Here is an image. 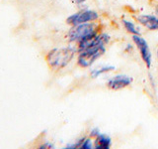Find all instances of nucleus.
<instances>
[{"mask_svg":"<svg viewBox=\"0 0 158 149\" xmlns=\"http://www.w3.org/2000/svg\"><path fill=\"white\" fill-rule=\"evenodd\" d=\"M77 53V48L71 46L64 48H56L49 51L47 56L48 66L52 70H60L65 68L72 61V59Z\"/></svg>","mask_w":158,"mask_h":149,"instance_id":"obj_1","label":"nucleus"},{"mask_svg":"<svg viewBox=\"0 0 158 149\" xmlns=\"http://www.w3.org/2000/svg\"><path fill=\"white\" fill-rule=\"evenodd\" d=\"M106 46L107 45L102 41L90 48L84 50V51L80 53H78L77 64L84 69L90 68L98 59H100L106 53Z\"/></svg>","mask_w":158,"mask_h":149,"instance_id":"obj_2","label":"nucleus"},{"mask_svg":"<svg viewBox=\"0 0 158 149\" xmlns=\"http://www.w3.org/2000/svg\"><path fill=\"white\" fill-rule=\"evenodd\" d=\"M97 32H100V25L98 22L79 24L71 26L67 33V39L71 43H78L80 40Z\"/></svg>","mask_w":158,"mask_h":149,"instance_id":"obj_3","label":"nucleus"},{"mask_svg":"<svg viewBox=\"0 0 158 149\" xmlns=\"http://www.w3.org/2000/svg\"><path fill=\"white\" fill-rule=\"evenodd\" d=\"M100 19V14L96 10L90 8L80 9L79 11L73 13L66 18V23L70 26H75L79 24L98 22Z\"/></svg>","mask_w":158,"mask_h":149,"instance_id":"obj_4","label":"nucleus"},{"mask_svg":"<svg viewBox=\"0 0 158 149\" xmlns=\"http://www.w3.org/2000/svg\"><path fill=\"white\" fill-rule=\"evenodd\" d=\"M131 40L137 48L138 53H139L143 63L145 64L146 68L150 69L152 66V53L146 39L142 37L141 35H131Z\"/></svg>","mask_w":158,"mask_h":149,"instance_id":"obj_5","label":"nucleus"},{"mask_svg":"<svg viewBox=\"0 0 158 149\" xmlns=\"http://www.w3.org/2000/svg\"><path fill=\"white\" fill-rule=\"evenodd\" d=\"M135 19L141 27L148 31H158V17L154 13H139L135 15Z\"/></svg>","mask_w":158,"mask_h":149,"instance_id":"obj_6","label":"nucleus"},{"mask_svg":"<svg viewBox=\"0 0 158 149\" xmlns=\"http://www.w3.org/2000/svg\"><path fill=\"white\" fill-rule=\"evenodd\" d=\"M132 81L133 79L127 74H116L108 79L107 87L113 91H118V89H123L131 86Z\"/></svg>","mask_w":158,"mask_h":149,"instance_id":"obj_7","label":"nucleus"},{"mask_svg":"<svg viewBox=\"0 0 158 149\" xmlns=\"http://www.w3.org/2000/svg\"><path fill=\"white\" fill-rule=\"evenodd\" d=\"M112 146V138L107 134L100 133L94 138V148L96 149H110Z\"/></svg>","mask_w":158,"mask_h":149,"instance_id":"obj_8","label":"nucleus"},{"mask_svg":"<svg viewBox=\"0 0 158 149\" xmlns=\"http://www.w3.org/2000/svg\"><path fill=\"white\" fill-rule=\"evenodd\" d=\"M122 25L123 27L125 28V30L131 35H141V29H140V25L137 22L135 23V21H132L131 19H127V18H123L122 19Z\"/></svg>","mask_w":158,"mask_h":149,"instance_id":"obj_9","label":"nucleus"},{"mask_svg":"<svg viewBox=\"0 0 158 149\" xmlns=\"http://www.w3.org/2000/svg\"><path fill=\"white\" fill-rule=\"evenodd\" d=\"M115 69L116 68L114 66H104V67H101V68L93 69L90 71V76H91L92 79H96L98 77H100L101 74H106V73L114 71Z\"/></svg>","mask_w":158,"mask_h":149,"instance_id":"obj_10","label":"nucleus"},{"mask_svg":"<svg viewBox=\"0 0 158 149\" xmlns=\"http://www.w3.org/2000/svg\"><path fill=\"white\" fill-rule=\"evenodd\" d=\"M80 148L81 149H92V148H94V141L92 140V138L90 136L85 137L83 143L81 144Z\"/></svg>","mask_w":158,"mask_h":149,"instance_id":"obj_11","label":"nucleus"},{"mask_svg":"<svg viewBox=\"0 0 158 149\" xmlns=\"http://www.w3.org/2000/svg\"><path fill=\"white\" fill-rule=\"evenodd\" d=\"M99 134H100V129L98 127H93L90 130V132H89V136L91 138H96Z\"/></svg>","mask_w":158,"mask_h":149,"instance_id":"obj_12","label":"nucleus"},{"mask_svg":"<svg viewBox=\"0 0 158 149\" xmlns=\"http://www.w3.org/2000/svg\"><path fill=\"white\" fill-rule=\"evenodd\" d=\"M89 0H71V2L73 4H75L77 5V6H80V5H83V4H85L86 2H88Z\"/></svg>","mask_w":158,"mask_h":149,"instance_id":"obj_13","label":"nucleus"},{"mask_svg":"<svg viewBox=\"0 0 158 149\" xmlns=\"http://www.w3.org/2000/svg\"><path fill=\"white\" fill-rule=\"evenodd\" d=\"M133 51V45L131 44H127L125 47V52L127 53H131Z\"/></svg>","mask_w":158,"mask_h":149,"instance_id":"obj_14","label":"nucleus"},{"mask_svg":"<svg viewBox=\"0 0 158 149\" xmlns=\"http://www.w3.org/2000/svg\"><path fill=\"white\" fill-rule=\"evenodd\" d=\"M40 147H41V148H53V145H52V144H51V143L47 142V143L43 144V145H41Z\"/></svg>","mask_w":158,"mask_h":149,"instance_id":"obj_15","label":"nucleus"},{"mask_svg":"<svg viewBox=\"0 0 158 149\" xmlns=\"http://www.w3.org/2000/svg\"><path fill=\"white\" fill-rule=\"evenodd\" d=\"M154 14L158 17V5H156V6L154 7Z\"/></svg>","mask_w":158,"mask_h":149,"instance_id":"obj_16","label":"nucleus"},{"mask_svg":"<svg viewBox=\"0 0 158 149\" xmlns=\"http://www.w3.org/2000/svg\"><path fill=\"white\" fill-rule=\"evenodd\" d=\"M156 57H157V60H158V49L156 50Z\"/></svg>","mask_w":158,"mask_h":149,"instance_id":"obj_17","label":"nucleus"}]
</instances>
